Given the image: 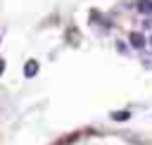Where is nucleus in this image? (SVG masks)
<instances>
[{"instance_id":"nucleus-1","label":"nucleus","mask_w":152,"mask_h":145,"mask_svg":"<svg viewBox=\"0 0 152 145\" xmlns=\"http://www.w3.org/2000/svg\"><path fill=\"white\" fill-rule=\"evenodd\" d=\"M128 40H131V45H133L135 50H142V48H145V36H142L140 31L131 33V36H128Z\"/></svg>"},{"instance_id":"nucleus-4","label":"nucleus","mask_w":152,"mask_h":145,"mask_svg":"<svg viewBox=\"0 0 152 145\" xmlns=\"http://www.w3.org/2000/svg\"><path fill=\"white\" fill-rule=\"evenodd\" d=\"M114 119H119V121H124V119H128V112H116V114H112Z\"/></svg>"},{"instance_id":"nucleus-5","label":"nucleus","mask_w":152,"mask_h":145,"mask_svg":"<svg viewBox=\"0 0 152 145\" xmlns=\"http://www.w3.org/2000/svg\"><path fill=\"white\" fill-rule=\"evenodd\" d=\"M2 71H5V59L0 57V74H2Z\"/></svg>"},{"instance_id":"nucleus-6","label":"nucleus","mask_w":152,"mask_h":145,"mask_svg":"<svg viewBox=\"0 0 152 145\" xmlns=\"http://www.w3.org/2000/svg\"><path fill=\"white\" fill-rule=\"evenodd\" d=\"M150 45H152V38H150Z\"/></svg>"},{"instance_id":"nucleus-3","label":"nucleus","mask_w":152,"mask_h":145,"mask_svg":"<svg viewBox=\"0 0 152 145\" xmlns=\"http://www.w3.org/2000/svg\"><path fill=\"white\" fill-rule=\"evenodd\" d=\"M138 10L142 14H152V0H138Z\"/></svg>"},{"instance_id":"nucleus-2","label":"nucleus","mask_w":152,"mask_h":145,"mask_svg":"<svg viewBox=\"0 0 152 145\" xmlns=\"http://www.w3.org/2000/svg\"><path fill=\"white\" fill-rule=\"evenodd\" d=\"M24 74H26V78H33V76L38 74V62H36V59H28L26 67H24Z\"/></svg>"}]
</instances>
